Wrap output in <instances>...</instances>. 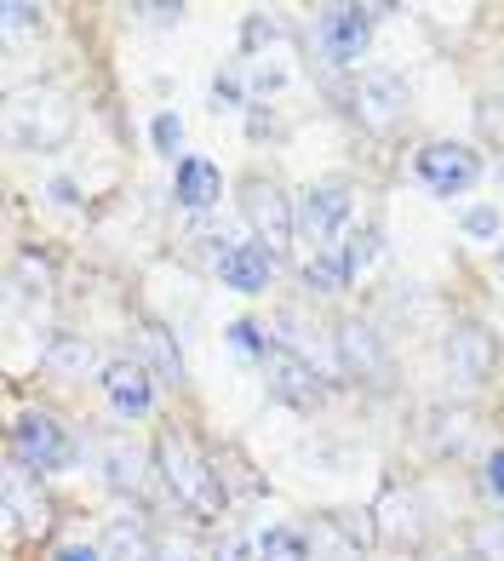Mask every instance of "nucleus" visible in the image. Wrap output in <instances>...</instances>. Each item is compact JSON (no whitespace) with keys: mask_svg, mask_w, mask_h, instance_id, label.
I'll use <instances>...</instances> for the list:
<instances>
[{"mask_svg":"<svg viewBox=\"0 0 504 561\" xmlns=\"http://www.w3.org/2000/svg\"><path fill=\"white\" fill-rule=\"evenodd\" d=\"M156 458H161V476H167V488L179 493L195 516H218L224 510V488H218V470L201 458L179 430H167V436L156 442Z\"/></svg>","mask_w":504,"mask_h":561,"instance_id":"f257e3e1","label":"nucleus"},{"mask_svg":"<svg viewBox=\"0 0 504 561\" xmlns=\"http://www.w3.org/2000/svg\"><path fill=\"white\" fill-rule=\"evenodd\" d=\"M12 133L18 144H30V149H58L75 138V104H69V92L58 87H30L12 104Z\"/></svg>","mask_w":504,"mask_h":561,"instance_id":"f03ea898","label":"nucleus"},{"mask_svg":"<svg viewBox=\"0 0 504 561\" xmlns=\"http://www.w3.org/2000/svg\"><path fill=\"white\" fill-rule=\"evenodd\" d=\"M12 453H18V465L23 470H64L69 458H75V442H69V430L58 419H46V413H23L18 430H12Z\"/></svg>","mask_w":504,"mask_h":561,"instance_id":"7ed1b4c3","label":"nucleus"},{"mask_svg":"<svg viewBox=\"0 0 504 561\" xmlns=\"http://www.w3.org/2000/svg\"><path fill=\"white\" fill-rule=\"evenodd\" d=\"M378 545V527H373V510H327L310 533V550L321 561H362Z\"/></svg>","mask_w":504,"mask_h":561,"instance_id":"20e7f679","label":"nucleus"},{"mask_svg":"<svg viewBox=\"0 0 504 561\" xmlns=\"http://www.w3.org/2000/svg\"><path fill=\"white\" fill-rule=\"evenodd\" d=\"M373 527H378V545L390 550H419L424 539V504L413 488H401V481H385V493L373 504Z\"/></svg>","mask_w":504,"mask_h":561,"instance_id":"39448f33","label":"nucleus"},{"mask_svg":"<svg viewBox=\"0 0 504 561\" xmlns=\"http://www.w3.org/2000/svg\"><path fill=\"white\" fill-rule=\"evenodd\" d=\"M247 201V224L259 229V247L270 252V259H282V252L293 247V207H287V195L275 190V184H264V178H252V184L241 190Z\"/></svg>","mask_w":504,"mask_h":561,"instance_id":"423d86ee","label":"nucleus"},{"mask_svg":"<svg viewBox=\"0 0 504 561\" xmlns=\"http://www.w3.org/2000/svg\"><path fill=\"white\" fill-rule=\"evenodd\" d=\"M401 115H408V81L396 69H367L356 81V121L367 133H390Z\"/></svg>","mask_w":504,"mask_h":561,"instance_id":"0eeeda50","label":"nucleus"},{"mask_svg":"<svg viewBox=\"0 0 504 561\" xmlns=\"http://www.w3.org/2000/svg\"><path fill=\"white\" fill-rule=\"evenodd\" d=\"M264 378H270V396H282L287 407H316L321 401V378L298 350L287 344H270L264 350Z\"/></svg>","mask_w":504,"mask_h":561,"instance_id":"6e6552de","label":"nucleus"},{"mask_svg":"<svg viewBox=\"0 0 504 561\" xmlns=\"http://www.w3.org/2000/svg\"><path fill=\"white\" fill-rule=\"evenodd\" d=\"M419 178L436 195H459L482 178V161H476L465 144H431V149H419Z\"/></svg>","mask_w":504,"mask_h":561,"instance_id":"1a4fd4ad","label":"nucleus"},{"mask_svg":"<svg viewBox=\"0 0 504 561\" xmlns=\"http://www.w3.org/2000/svg\"><path fill=\"white\" fill-rule=\"evenodd\" d=\"M373 35V18L362 7H333V12H321V53L333 58V64H356L362 58V46Z\"/></svg>","mask_w":504,"mask_h":561,"instance_id":"9d476101","label":"nucleus"},{"mask_svg":"<svg viewBox=\"0 0 504 561\" xmlns=\"http://www.w3.org/2000/svg\"><path fill=\"white\" fill-rule=\"evenodd\" d=\"M350 218V190L344 184H316L305 190V213H298V224H305V236L321 247V241H333V229Z\"/></svg>","mask_w":504,"mask_h":561,"instance_id":"9b49d317","label":"nucleus"},{"mask_svg":"<svg viewBox=\"0 0 504 561\" xmlns=\"http://www.w3.org/2000/svg\"><path fill=\"white\" fill-rule=\"evenodd\" d=\"M447 367L465 378V385H482V378L493 373V339L482 333V327H453L447 333Z\"/></svg>","mask_w":504,"mask_h":561,"instance_id":"f8f14e48","label":"nucleus"},{"mask_svg":"<svg viewBox=\"0 0 504 561\" xmlns=\"http://www.w3.org/2000/svg\"><path fill=\"white\" fill-rule=\"evenodd\" d=\"M7 522L18 533H46V527H53V504H46V493L23 470L7 476Z\"/></svg>","mask_w":504,"mask_h":561,"instance_id":"ddd939ff","label":"nucleus"},{"mask_svg":"<svg viewBox=\"0 0 504 561\" xmlns=\"http://www.w3.org/2000/svg\"><path fill=\"white\" fill-rule=\"evenodd\" d=\"M270 264L275 259L252 241V247H230V252H224L218 275H224V287H230V293H264L270 287Z\"/></svg>","mask_w":504,"mask_h":561,"instance_id":"4468645a","label":"nucleus"},{"mask_svg":"<svg viewBox=\"0 0 504 561\" xmlns=\"http://www.w3.org/2000/svg\"><path fill=\"white\" fill-rule=\"evenodd\" d=\"M339 355H344V367L362 373V378H385V373H390L385 344L373 339L367 321H344V327H339Z\"/></svg>","mask_w":504,"mask_h":561,"instance_id":"2eb2a0df","label":"nucleus"},{"mask_svg":"<svg viewBox=\"0 0 504 561\" xmlns=\"http://www.w3.org/2000/svg\"><path fill=\"white\" fill-rule=\"evenodd\" d=\"M172 195H179V207H190V213H207L213 201L224 195V178H218V167H213V161L190 156V161H179V178H172Z\"/></svg>","mask_w":504,"mask_h":561,"instance_id":"dca6fc26","label":"nucleus"},{"mask_svg":"<svg viewBox=\"0 0 504 561\" xmlns=\"http://www.w3.org/2000/svg\"><path fill=\"white\" fill-rule=\"evenodd\" d=\"M133 339H138V350H144V362L156 367V378H167V385H184V355H179V339H172L161 321H138V327H133Z\"/></svg>","mask_w":504,"mask_h":561,"instance_id":"f3484780","label":"nucleus"},{"mask_svg":"<svg viewBox=\"0 0 504 561\" xmlns=\"http://www.w3.org/2000/svg\"><path fill=\"white\" fill-rule=\"evenodd\" d=\"M104 390H110V401L121 407V413H149V401H156L149 373L138 362H110L104 367Z\"/></svg>","mask_w":504,"mask_h":561,"instance_id":"a211bd4d","label":"nucleus"},{"mask_svg":"<svg viewBox=\"0 0 504 561\" xmlns=\"http://www.w3.org/2000/svg\"><path fill=\"white\" fill-rule=\"evenodd\" d=\"M98 458H104L110 488H121V493H144V453L126 442V436H104V442H98Z\"/></svg>","mask_w":504,"mask_h":561,"instance_id":"6ab92c4d","label":"nucleus"},{"mask_svg":"<svg viewBox=\"0 0 504 561\" xmlns=\"http://www.w3.org/2000/svg\"><path fill=\"white\" fill-rule=\"evenodd\" d=\"M41 362L53 367V373H64V378H81V373H92L98 350H92V339H75V333H53V339H46V350H41Z\"/></svg>","mask_w":504,"mask_h":561,"instance_id":"aec40b11","label":"nucleus"},{"mask_svg":"<svg viewBox=\"0 0 504 561\" xmlns=\"http://www.w3.org/2000/svg\"><path fill=\"white\" fill-rule=\"evenodd\" d=\"M104 561H161V550H156V539H149L144 527L115 522V527L104 533Z\"/></svg>","mask_w":504,"mask_h":561,"instance_id":"412c9836","label":"nucleus"},{"mask_svg":"<svg viewBox=\"0 0 504 561\" xmlns=\"http://www.w3.org/2000/svg\"><path fill=\"white\" fill-rule=\"evenodd\" d=\"M12 287H18V298H30V304L53 298V270H46L41 252H23V259L12 264Z\"/></svg>","mask_w":504,"mask_h":561,"instance_id":"4be33fe9","label":"nucleus"},{"mask_svg":"<svg viewBox=\"0 0 504 561\" xmlns=\"http://www.w3.org/2000/svg\"><path fill=\"white\" fill-rule=\"evenodd\" d=\"M218 488H224V504H230V499H259L264 481L241 465V453H224L218 458Z\"/></svg>","mask_w":504,"mask_h":561,"instance_id":"5701e85b","label":"nucleus"},{"mask_svg":"<svg viewBox=\"0 0 504 561\" xmlns=\"http://www.w3.org/2000/svg\"><path fill=\"white\" fill-rule=\"evenodd\" d=\"M259 556L264 561H310V539H305V533H293V527H270L259 539Z\"/></svg>","mask_w":504,"mask_h":561,"instance_id":"b1692460","label":"nucleus"},{"mask_svg":"<svg viewBox=\"0 0 504 561\" xmlns=\"http://www.w3.org/2000/svg\"><path fill=\"white\" fill-rule=\"evenodd\" d=\"M344 280H350V270L339 252H316L305 264V287H316V293H344Z\"/></svg>","mask_w":504,"mask_h":561,"instance_id":"393cba45","label":"nucleus"},{"mask_svg":"<svg viewBox=\"0 0 504 561\" xmlns=\"http://www.w3.org/2000/svg\"><path fill=\"white\" fill-rule=\"evenodd\" d=\"M470 556L476 561H504V522H476L470 527Z\"/></svg>","mask_w":504,"mask_h":561,"instance_id":"a878e982","label":"nucleus"},{"mask_svg":"<svg viewBox=\"0 0 504 561\" xmlns=\"http://www.w3.org/2000/svg\"><path fill=\"white\" fill-rule=\"evenodd\" d=\"M373 259H378V229L367 224V229H356V236H350V247H344V270H350V275H362Z\"/></svg>","mask_w":504,"mask_h":561,"instance_id":"bb28decb","label":"nucleus"},{"mask_svg":"<svg viewBox=\"0 0 504 561\" xmlns=\"http://www.w3.org/2000/svg\"><path fill=\"white\" fill-rule=\"evenodd\" d=\"M213 561H252V545L241 539V533H224V539L213 545Z\"/></svg>","mask_w":504,"mask_h":561,"instance_id":"cd10ccee","label":"nucleus"},{"mask_svg":"<svg viewBox=\"0 0 504 561\" xmlns=\"http://www.w3.org/2000/svg\"><path fill=\"white\" fill-rule=\"evenodd\" d=\"M465 229H470V236H499V207H470Z\"/></svg>","mask_w":504,"mask_h":561,"instance_id":"c85d7f7f","label":"nucleus"},{"mask_svg":"<svg viewBox=\"0 0 504 561\" xmlns=\"http://www.w3.org/2000/svg\"><path fill=\"white\" fill-rule=\"evenodd\" d=\"M230 344L247 350V355H264V350H270V344L259 339V327H252V321H236V327H230Z\"/></svg>","mask_w":504,"mask_h":561,"instance_id":"c756f323","label":"nucleus"},{"mask_svg":"<svg viewBox=\"0 0 504 561\" xmlns=\"http://www.w3.org/2000/svg\"><path fill=\"white\" fill-rule=\"evenodd\" d=\"M0 18H7L12 35H18V30H35V23H41V12H35V7H18V0H12V7H0Z\"/></svg>","mask_w":504,"mask_h":561,"instance_id":"7c9ffc66","label":"nucleus"},{"mask_svg":"<svg viewBox=\"0 0 504 561\" xmlns=\"http://www.w3.org/2000/svg\"><path fill=\"white\" fill-rule=\"evenodd\" d=\"M179 138H184V126H179V115H161V121H156V144H161L167 156H172V149H179Z\"/></svg>","mask_w":504,"mask_h":561,"instance_id":"2f4dec72","label":"nucleus"},{"mask_svg":"<svg viewBox=\"0 0 504 561\" xmlns=\"http://www.w3.org/2000/svg\"><path fill=\"white\" fill-rule=\"evenodd\" d=\"M213 98H218V110H224V104H241V87L230 81V75H218V81H213Z\"/></svg>","mask_w":504,"mask_h":561,"instance_id":"473e14b6","label":"nucleus"},{"mask_svg":"<svg viewBox=\"0 0 504 561\" xmlns=\"http://www.w3.org/2000/svg\"><path fill=\"white\" fill-rule=\"evenodd\" d=\"M138 18H149V23H179L184 12H179V7H138Z\"/></svg>","mask_w":504,"mask_h":561,"instance_id":"72a5a7b5","label":"nucleus"},{"mask_svg":"<svg viewBox=\"0 0 504 561\" xmlns=\"http://www.w3.org/2000/svg\"><path fill=\"white\" fill-rule=\"evenodd\" d=\"M488 488L504 499V453H493V458H488Z\"/></svg>","mask_w":504,"mask_h":561,"instance_id":"f704fd0d","label":"nucleus"},{"mask_svg":"<svg viewBox=\"0 0 504 561\" xmlns=\"http://www.w3.org/2000/svg\"><path fill=\"white\" fill-rule=\"evenodd\" d=\"M53 561H98V550H87V545H64V550H53Z\"/></svg>","mask_w":504,"mask_h":561,"instance_id":"c9c22d12","label":"nucleus"},{"mask_svg":"<svg viewBox=\"0 0 504 561\" xmlns=\"http://www.w3.org/2000/svg\"><path fill=\"white\" fill-rule=\"evenodd\" d=\"M499 280H504V252H499Z\"/></svg>","mask_w":504,"mask_h":561,"instance_id":"e433bc0d","label":"nucleus"},{"mask_svg":"<svg viewBox=\"0 0 504 561\" xmlns=\"http://www.w3.org/2000/svg\"><path fill=\"white\" fill-rule=\"evenodd\" d=\"M179 561H184V556H179Z\"/></svg>","mask_w":504,"mask_h":561,"instance_id":"4c0bfd02","label":"nucleus"}]
</instances>
